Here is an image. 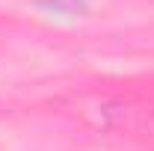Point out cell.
I'll list each match as a JSON object with an SVG mask.
<instances>
[{"mask_svg":"<svg viewBox=\"0 0 154 151\" xmlns=\"http://www.w3.org/2000/svg\"><path fill=\"white\" fill-rule=\"evenodd\" d=\"M42 6L54 9V12H68V15H80L86 12V0H38Z\"/></svg>","mask_w":154,"mask_h":151,"instance_id":"cell-1","label":"cell"}]
</instances>
